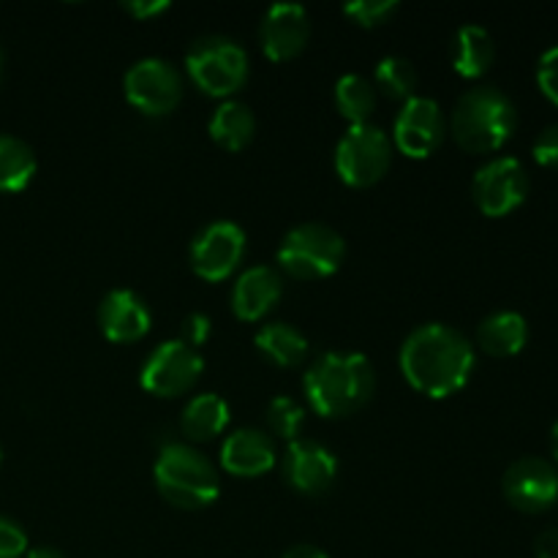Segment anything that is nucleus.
Wrapping results in <instances>:
<instances>
[{
    "label": "nucleus",
    "mask_w": 558,
    "mask_h": 558,
    "mask_svg": "<svg viewBox=\"0 0 558 558\" xmlns=\"http://www.w3.org/2000/svg\"><path fill=\"white\" fill-rule=\"evenodd\" d=\"M398 363H401L403 379L414 390L441 401L469 385L477 357H474L472 341L461 330L430 322L409 332Z\"/></svg>",
    "instance_id": "1"
},
{
    "label": "nucleus",
    "mask_w": 558,
    "mask_h": 558,
    "mask_svg": "<svg viewBox=\"0 0 558 558\" xmlns=\"http://www.w3.org/2000/svg\"><path fill=\"white\" fill-rule=\"evenodd\" d=\"M376 390L374 365L357 352H327L303 376L308 407L319 417L341 420L363 409Z\"/></svg>",
    "instance_id": "2"
},
{
    "label": "nucleus",
    "mask_w": 558,
    "mask_h": 558,
    "mask_svg": "<svg viewBox=\"0 0 558 558\" xmlns=\"http://www.w3.org/2000/svg\"><path fill=\"white\" fill-rule=\"evenodd\" d=\"M518 129V109L507 93L480 85L463 93L452 109V136L466 153H496Z\"/></svg>",
    "instance_id": "3"
},
{
    "label": "nucleus",
    "mask_w": 558,
    "mask_h": 558,
    "mask_svg": "<svg viewBox=\"0 0 558 558\" xmlns=\"http://www.w3.org/2000/svg\"><path fill=\"white\" fill-rule=\"evenodd\" d=\"M156 488L178 510H205L218 499V472L191 445H167L156 461Z\"/></svg>",
    "instance_id": "4"
},
{
    "label": "nucleus",
    "mask_w": 558,
    "mask_h": 558,
    "mask_svg": "<svg viewBox=\"0 0 558 558\" xmlns=\"http://www.w3.org/2000/svg\"><path fill=\"white\" fill-rule=\"evenodd\" d=\"M185 71L202 93L227 98L248 80V52L234 38L202 36L185 54Z\"/></svg>",
    "instance_id": "5"
},
{
    "label": "nucleus",
    "mask_w": 558,
    "mask_h": 558,
    "mask_svg": "<svg viewBox=\"0 0 558 558\" xmlns=\"http://www.w3.org/2000/svg\"><path fill=\"white\" fill-rule=\"evenodd\" d=\"M347 243L341 234L327 223H300L289 229L278 248V265L300 281L327 278L341 267Z\"/></svg>",
    "instance_id": "6"
},
{
    "label": "nucleus",
    "mask_w": 558,
    "mask_h": 558,
    "mask_svg": "<svg viewBox=\"0 0 558 558\" xmlns=\"http://www.w3.org/2000/svg\"><path fill=\"white\" fill-rule=\"evenodd\" d=\"M392 163V140L374 123L349 125L336 147V172L352 189L379 183Z\"/></svg>",
    "instance_id": "7"
},
{
    "label": "nucleus",
    "mask_w": 558,
    "mask_h": 558,
    "mask_svg": "<svg viewBox=\"0 0 558 558\" xmlns=\"http://www.w3.org/2000/svg\"><path fill=\"white\" fill-rule=\"evenodd\" d=\"M125 98L134 109L147 118H163L174 112L183 98V76L169 60L142 58L125 71L123 80Z\"/></svg>",
    "instance_id": "8"
},
{
    "label": "nucleus",
    "mask_w": 558,
    "mask_h": 558,
    "mask_svg": "<svg viewBox=\"0 0 558 558\" xmlns=\"http://www.w3.org/2000/svg\"><path fill=\"white\" fill-rule=\"evenodd\" d=\"M205 360L180 338L163 341L150 352L140 374V385L156 398H178L199 381Z\"/></svg>",
    "instance_id": "9"
},
{
    "label": "nucleus",
    "mask_w": 558,
    "mask_h": 558,
    "mask_svg": "<svg viewBox=\"0 0 558 558\" xmlns=\"http://www.w3.org/2000/svg\"><path fill=\"white\" fill-rule=\"evenodd\" d=\"M474 202L488 218L510 216L512 210L526 202L529 174L523 163L512 156L490 158L485 167L477 169L472 183Z\"/></svg>",
    "instance_id": "10"
},
{
    "label": "nucleus",
    "mask_w": 558,
    "mask_h": 558,
    "mask_svg": "<svg viewBox=\"0 0 558 558\" xmlns=\"http://www.w3.org/2000/svg\"><path fill=\"white\" fill-rule=\"evenodd\" d=\"M501 490L515 510L537 515L558 501V469L537 456L518 458L501 477Z\"/></svg>",
    "instance_id": "11"
},
{
    "label": "nucleus",
    "mask_w": 558,
    "mask_h": 558,
    "mask_svg": "<svg viewBox=\"0 0 558 558\" xmlns=\"http://www.w3.org/2000/svg\"><path fill=\"white\" fill-rule=\"evenodd\" d=\"M245 256V232L232 221H213L191 243V267L202 281H223Z\"/></svg>",
    "instance_id": "12"
},
{
    "label": "nucleus",
    "mask_w": 558,
    "mask_h": 558,
    "mask_svg": "<svg viewBox=\"0 0 558 558\" xmlns=\"http://www.w3.org/2000/svg\"><path fill=\"white\" fill-rule=\"evenodd\" d=\"M447 120L434 98L412 96L403 101L392 125V145L409 158H428L445 142Z\"/></svg>",
    "instance_id": "13"
},
{
    "label": "nucleus",
    "mask_w": 558,
    "mask_h": 558,
    "mask_svg": "<svg viewBox=\"0 0 558 558\" xmlns=\"http://www.w3.org/2000/svg\"><path fill=\"white\" fill-rule=\"evenodd\" d=\"M283 480L303 496H325L336 485L338 461L325 445L298 439L289 445L281 463Z\"/></svg>",
    "instance_id": "14"
},
{
    "label": "nucleus",
    "mask_w": 558,
    "mask_h": 558,
    "mask_svg": "<svg viewBox=\"0 0 558 558\" xmlns=\"http://www.w3.org/2000/svg\"><path fill=\"white\" fill-rule=\"evenodd\" d=\"M311 36V20L305 5L300 3H276L267 9L265 20L259 25L262 49L270 60L283 63V60L298 58L305 49Z\"/></svg>",
    "instance_id": "15"
},
{
    "label": "nucleus",
    "mask_w": 558,
    "mask_h": 558,
    "mask_svg": "<svg viewBox=\"0 0 558 558\" xmlns=\"http://www.w3.org/2000/svg\"><path fill=\"white\" fill-rule=\"evenodd\" d=\"M150 308L131 289H114L98 305V327L112 343L142 341L150 332Z\"/></svg>",
    "instance_id": "16"
},
{
    "label": "nucleus",
    "mask_w": 558,
    "mask_h": 558,
    "mask_svg": "<svg viewBox=\"0 0 558 558\" xmlns=\"http://www.w3.org/2000/svg\"><path fill=\"white\" fill-rule=\"evenodd\" d=\"M221 466L234 477H262L276 466V445L256 428H238L221 445Z\"/></svg>",
    "instance_id": "17"
},
{
    "label": "nucleus",
    "mask_w": 558,
    "mask_h": 558,
    "mask_svg": "<svg viewBox=\"0 0 558 558\" xmlns=\"http://www.w3.org/2000/svg\"><path fill=\"white\" fill-rule=\"evenodd\" d=\"M281 294H283L281 276H278L272 267L267 265L248 267V270L238 278V283H234L232 289V311L238 319L256 322L276 308Z\"/></svg>",
    "instance_id": "18"
},
{
    "label": "nucleus",
    "mask_w": 558,
    "mask_h": 558,
    "mask_svg": "<svg viewBox=\"0 0 558 558\" xmlns=\"http://www.w3.org/2000/svg\"><path fill=\"white\" fill-rule=\"evenodd\" d=\"M477 343L490 357H515L529 343V322L518 311H496L480 322Z\"/></svg>",
    "instance_id": "19"
},
{
    "label": "nucleus",
    "mask_w": 558,
    "mask_h": 558,
    "mask_svg": "<svg viewBox=\"0 0 558 558\" xmlns=\"http://www.w3.org/2000/svg\"><path fill=\"white\" fill-rule=\"evenodd\" d=\"M496 44L490 33L480 25L458 27L452 38V69L466 80H477L494 65Z\"/></svg>",
    "instance_id": "20"
},
{
    "label": "nucleus",
    "mask_w": 558,
    "mask_h": 558,
    "mask_svg": "<svg viewBox=\"0 0 558 558\" xmlns=\"http://www.w3.org/2000/svg\"><path fill=\"white\" fill-rule=\"evenodd\" d=\"M180 428L191 441H213L229 428V403L216 392L191 398L180 417Z\"/></svg>",
    "instance_id": "21"
},
{
    "label": "nucleus",
    "mask_w": 558,
    "mask_h": 558,
    "mask_svg": "<svg viewBox=\"0 0 558 558\" xmlns=\"http://www.w3.org/2000/svg\"><path fill=\"white\" fill-rule=\"evenodd\" d=\"M254 347L278 368H298L308 357V338L287 322H270L254 336Z\"/></svg>",
    "instance_id": "22"
},
{
    "label": "nucleus",
    "mask_w": 558,
    "mask_h": 558,
    "mask_svg": "<svg viewBox=\"0 0 558 558\" xmlns=\"http://www.w3.org/2000/svg\"><path fill=\"white\" fill-rule=\"evenodd\" d=\"M256 134V118L248 104L243 101H223L210 118V136L218 147L229 153H240L251 145Z\"/></svg>",
    "instance_id": "23"
},
{
    "label": "nucleus",
    "mask_w": 558,
    "mask_h": 558,
    "mask_svg": "<svg viewBox=\"0 0 558 558\" xmlns=\"http://www.w3.org/2000/svg\"><path fill=\"white\" fill-rule=\"evenodd\" d=\"M36 167V153L25 140L0 134V194H16L27 189Z\"/></svg>",
    "instance_id": "24"
},
{
    "label": "nucleus",
    "mask_w": 558,
    "mask_h": 558,
    "mask_svg": "<svg viewBox=\"0 0 558 558\" xmlns=\"http://www.w3.org/2000/svg\"><path fill=\"white\" fill-rule=\"evenodd\" d=\"M336 107L352 125L368 123L376 109V87L363 74H343L336 82Z\"/></svg>",
    "instance_id": "25"
},
{
    "label": "nucleus",
    "mask_w": 558,
    "mask_h": 558,
    "mask_svg": "<svg viewBox=\"0 0 558 558\" xmlns=\"http://www.w3.org/2000/svg\"><path fill=\"white\" fill-rule=\"evenodd\" d=\"M376 87L385 93L387 98H396V101H409L414 96V87H417V71L401 54H390V58H381L379 65L374 71Z\"/></svg>",
    "instance_id": "26"
},
{
    "label": "nucleus",
    "mask_w": 558,
    "mask_h": 558,
    "mask_svg": "<svg viewBox=\"0 0 558 558\" xmlns=\"http://www.w3.org/2000/svg\"><path fill=\"white\" fill-rule=\"evenodd\" d=\"M265 420H267V428H270L272 436H278V439H283L292 445V441L300 439V430H303V425H305V409L300 407L294 398L278 396V398H272L270 407H267Z\"/></svg>",
    "instance_id": "27"
},
{
    "label": "nucleus",
    "mask_w": 558,
    "mask_h": 558,
    "mask_svg": "<svg viewBox=\"0 0 558 558\" xmlns=\"http://www.w3.org/2000/svg\"><path fill=\"white\" fill-rule=\"evenodd\" d=\"M398 11L396 0H354L343 5V14L360 27H379Z\"/></svg>",
    "instance_id": "28"
},
{
    "label": "nucleus",
    "mask_w": 558,
    "mask_h": 558,
    "mask_svg": "<svg viewBox=\"0 0 558 558\" xmlns=\"http://www.w3.org/2000/svg\"><path fill=\"white\" fill-rule=\"evenodd\" d=\"M537 85L558 107V44L545 49L537 63Z\"/></svg>",
    "instance_id": "29"
},
{
    "label": "nucleus",
    "mask_w": 558,
    "mask_h": 558,
    "mask_svg": "<svg viewBox=\"0 0 558 558\" xmlns=\"http://www.w3.org/2000/svg\"><path fill=\"white\" fill-rule=\"evenodd\" d=\"M27 554V534L11 518L0 515V558H20Z\"/></svg>",
    "instance_id": "30"
},
{
    "label": "nucleus",
    "mask_w": 558,
    "mask_h": 558,
    "mask_svg": "<svg viewBox=\"0 0 558 558\" xmlns=\"http://www.w3.org/2000/svg\"><path fill=\"white\" fill-rule=\"evenodd\" d=\"M534 153V161L539 167H548V169H558V123L545 125L543 131L537 134L532 145Z\"/></svg>",
    "instance_id": "31"
},
{
    "label": "nucleus",
    "mask_w": 558,
    "mask_h": 558,
    "mask_svg": "<svg viewBox=\"0 0 558 558\" xmlns=\"http://www.w3.org/2000/svg\"><path fill=\"white\" fill-rule=\"evenodd\" d=\"M210 332H213V322L207 319L205 314H191L185 316L183 325H180V341L189 343L191 349L199 352V347H205L210 341Z\"/></svg>",
    "instance_id": "32"
},
{
    "label": "nucleus",
    "mask_w": 558,
    "mask_h": 558,
    "mask_svg": "<svg viewBox=\"0 0 558 558\" xmlns=\"http://www.w3.org/2000/svg\"><path fill=\"white\" fill-rule=\"evenodd\" d=\"M123 9L129 11L136 20H153V16L169 11V0H131V3H123Z\"/></svg>",
    "instance_id": "33"
},
{
    "label": "nucleus",
    "mask_w": 558,
    "mask_h": 558,
    "mask_svg": "<svg viewBox=\"0 0 558 558\" xmlns=\"http://www.w3.org/2000/svg\"><path fill=\"white\" fill-rule=\"evenodd\" d=\"M534 556L537 558H558V529H543L534 539Z\"/></svg>",
    "instance_id": "34"
},
{
    "label": "nucleus",
    "mask_w": 558,
    "mask_h": 558,
    "mask_svg": "<svg viewBox=\"0 0 558 558\" xmlns=\"http://www.w3.org/2000/svg\"><path fill=\"white\" fill-rule=\"evenodd\" d=\"M281 558H330L325 550H319L316 545H292Z\"/></svg>",
    "instance_id": "35"
},
{
    "label": "nucleus",
    "mask_w": 558,
    "mask_h": 558,
    "mask_svg": "<svg viewBox=\"0 0 558 558\" xmlns=\"http://www.w3.org/2000/svg\"><path fill=\"white\" fill-rule=\"evenodd\" d=\"M27 558H65V554H60L58 548H49V545H41V548L27 550Z\"/></svg>",
    "instance_id": "36"
},
{
    "label": "nucleus",
    "mask_w": 558,
    "mask_h": 558,
    "mask_svg": "<svg viewBox=\"0 0 558 558\" xmlns=\"http://www.w3.org/2000/svg\"><path fill=\"white\" fill-rule=\"evenodd\" d=\"M550 452H554V458L558 463V423L550 428Z\"/></svg>",
    "instance_id": "37"
},
{
    "label": "nucleus",
    "mask_w": 558,
    "mask_h": 558,
    "mask_svg": "<svg viewBox=\"0 0 558 558\" xmlns=\"http://www.w3.org/2000/svg\"><path fill=\"white\" fill-rule=\"evenodd\" d=\"M3 71H5V58H3V49H0V80H3Z\"/></svg>",
    "instance_id": "38"
},
{
    "label": "nucleus",
    "mask_w": 558,
    "mask_h": 558,
    "mask_svg": "<svg viewBox=\"0 0 558 558\" xmlns=\"http://www.w3.org/2000/svg\"><path fill=\"white\" fill-rule=\"evenodd\" d=\"M0 463H3V447H0Z\"/></svg>",
    "instance_id": "39"
}]
</instances>
